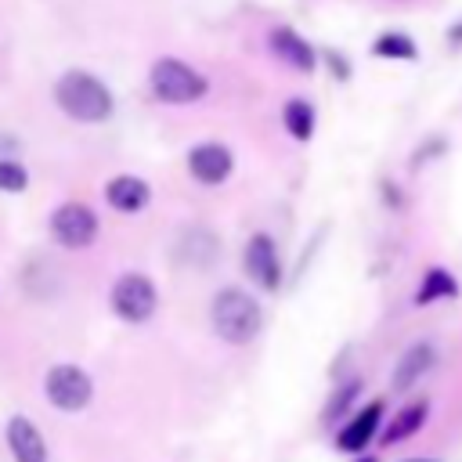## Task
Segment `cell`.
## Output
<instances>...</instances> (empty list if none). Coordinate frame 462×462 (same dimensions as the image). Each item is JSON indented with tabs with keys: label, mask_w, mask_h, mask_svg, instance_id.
I'll list each match as a JSON object with an SVG mask.
<instances>
[{
	"label": "cell",
	"mask_w": 462,
	"mask_h": 462,
	"mask_svg": "<svg viewBox=\"0 0 462 462\" xmlns=\"http://www.w3.org/2000/svg\"><path fill=\"white\" fill-rule=\"evenodd\" d=\"M51 235L65 249H87L97 238V217L83 202H65L51 213Z\"/></svg>",
	"instance_id": "8992f818"
},
{
	"label": "cell",
	"mask_w": 462,
	"mask_h": 462,
	"mask_svg": "<svg viewBox=\"0 0 462 462\" xmlns=\"http://www.w3.org/2000/svg\"><path fill=\"white\" fill-rule=\"evenodd\" d=\"M401 462H437V458H401Z\"/></svg>",
	"instance_id": "cb8c5ba5"
},
{
	"label": "cell",
	"mask_w": 462,
	"mask_h": 462,
	"mask_svg": "<svg viewBox=\"0 0 462 462\" xmlns=\"http://www.w3.org/2000/svg\"><path fill=\"white\" fill-rule=\"evenodd\" d=\"M282 123H285V130H289L296 141H310V134H314V108H310V101L292 97V101L285 105V112H282Z\"/></svg>",
	"instance_id": "e0dca14e"
},
{
	"label": "cell",
	"mask_w": 462,
	"mask_h": 462,
	"mask_svg": "<svg viewBox=\"0 0 462 462\" xmlns=\"http://www.w3.org/2000/svg\"><path fill=\"white\" fill-rule=\"evenodd\" d=\"M271 47H274V54H278L285 65H292V69H300V72H314V65H318L314 47H310L300 32H292V29H285V25H278V29L271 32Z\"/></svg>",
	"instance_id": "4fadbf2b"
},
{
	"label": "cell",
	"mask_w": 462,
	"mask_h": 462,
	"mask_svg": "<svg viewBox=\"0 0 462 462\" xmlns=\"http://www.w3.org/2000/svg\"><path fill=\"white\" fill-rule=\"evenodd\" d=\"M43 393L58 411H83L94 397V383L76 365H54L43 379Z\"/></svg>",
	"instance_id": "5b68a950"
},
{
	"label": "cell",
	"mask_w": 462,
	"mask_h": 462,
	"mask_svg": "<svg viewBox=\"0 0 462 462\" xmlns=\"http://www.w3.org/2000/svg\"><path fill=\"white\" fill-rule=\"evenodd\" d=\"M444 148H448V141H444V137H430V141H426L422 148H415V152H411V170L426 166V162H430L433 155H440Z\"/></svg>",
	"instance_id": "ffe728a7"
},
{
	"label": "cell",
	"mask_w": 462,
	"mask_h": 462,
	"mask_svg": "<svg viewBox=\"0 0 462 462\" xmlns=\"http://www.w3.org/2000/svg\"><path fill=\"white\" fill-rule=\"evenodd\" d=\"M112 310L123 318V321H130V325H141V321H148L152 314H155V307H159V292H155V285H152V278H144V274H137V271H130V274H123L116 285H112Z\"/></svg>",
	"instance_id": "277c9868"
},
{
	"label": "cell",
	"mask_w": 462,
	"mask_h": 462,
	"mask_svg": "<svg viewBox=\"0 0 462 462\" xmlns=\"http://www.w3.org/2000/svg\"><path fill=\"white\" fill-rule=\"evenodd\" d=\"M25 184H29V173H25L18 162H11V159H0V191H11V195H18V191H25Z\"/></svg>",
	"instance_id": "d6986e66"
},
{
	"label": "cell",
	"mask_w": 462,
	"mask_h": 462,
	"mask_svg": "<svg viewBox=\"0 0 462 462\" xmlns=\"http://www.w3.org/2000/svg\"><path fill=\"white\" fill-rule=\"evenodd\" d=\"M448 43H451V47H462V18H458L455 25H448Z\"/></svg>",
	"instance_id": "7402d4cb"
},
{
	"label": "cell",
	"mask_w": 462,
	"mask_h": 462,
	"mask_svg": "<svg viewBox=\"0 0 462 462\" xmlns=\"http://www.w3.org/2000/svg\"><path fill=\"white\" fill-rule=\"evenodd\" d=\"M379 422H383V401H368L361 411H354L346 419V426L336 433V448L339 451H350V455H361L372 437L379 433Z\"/></svg>",
	"instance_id": "ba28073f"
},
{
	"label": "cell",
	"mask_w": 462,
	"mask_h": 462,
	"mask_svg": "<svg viewBox=\"0 0 462 462\" xmlns=\"http://www.w3.org/2000/svg\"><path fill=\"white\" fill-rule=\"evenodd\" d=\"M209 321H213V332L231 343V346H242V343H253L260 325H263V310L256 303V296H249L245 289L238 285H227L213 296V307H209Z\"/></svg>",
	"instance_id": "6da1fadb"
},
{
	"label": "cell",
	"mask_w": 462,
	"mask_h": 462,
	"mask_svg": "<svg viewBox=\"0 0 462 462\" xmlns=\"http://www.w3.org/2000/svg\"><path fill=\"white\" fill-rule=\"evenodd\" d=\"M354 462H379L375 455H361V458H354Z\"/></svg>",
	"instance_id": "603a6c76"
},
{
	"label": "cell",
	"mask_w": 462,
	"mask_h": 462,
	"mask_svg": "<svg viewBox=\"0 0 462 462\" xmlns=\"http://www.w3.org/2000/svg\"><path fill=\"white\" fill-rule=\"evenodd\" d=\"M148 87L162 105H191L209 90L206 76L180 58H159L148 72Z\"/></svg>",
	"instance_id": "3957f363"
},
{
	"label": "cell",
	"mask_w": 462,
	"mask_h": 462,
	"mask_svg": "<svg viewBox=\"0 0 462 462\" xmlns=\"http://www.w3.org/2000/svg\"><path fill=\"white\" fill-rule=\"evenodd\" d=\"M148 199H152V188L134 173H119L105 184V202L119 213H137L148 206Z\"/></svg>",
	"instance_id": "7c38bea8"
},
{
	"label": "cell",
	"mask_w": 462,
	"mask_h": 462,
	"mask_svg": "<svg viewBox=\"0 0 462 462\" xmlns=\"http://www.w3.org/2000/svg\"><path fill=\"white\" fill-rule=\"evenodd\" d=\"M426 415H430V401H426V397L404 404V408L390 419V426L383 430V444L390 448V444H397V440H408L411 433H419V430L426 426Z\"/></svg>",
	"instance_id": "9a60e30c"
},
{
	"label": "cell",
	"mask_w": 462,
	"mask_h": 462,
	"mask_svg": "<svg viewBox=\"0 0 462 462\" xmlns=\"http://www.w3.org/2000/svg\"><path fill=\"white\" fill-rule=\"evenodd\" d=\"M455 296H458V282L448 267H426L422 271V282L415 289V307H430V303L455 300Z\"/></svg>",
	"instance_id": "5bb4252c"
},
{
	"label": "cell",
	"mask_w": 462,
	"mask_h": 462,
	"mask_svg": "<svg viewBox=\"0 0 462 462\" xmlns=\"http://www.w3.org/2000/svg\"><path fill=\"white\" fill-rule=\"evenodd\" d=\"M231 166H235L231 152H227L224 144H217V141L195 144V148L188 152V173H191L199 184H224L227 173H231Z\"/></svg>",
	"instance_id": "9c48e42d"
},
{
	"label": "cell",
	"mask_w": 462,
	"mask_h": 462,
	"mask_svg": "<svg viewBox=\"0 0 462 462\" xmlns=\"http://www.w3.org/2000/svg\"><path fill=\"white\" fill-rule=\"evenodd\" d=\"M7 448H11L14 462H47L43 433L25 415H11L7 419Z\"/></svg>",
	"instance_id": "8fae6325"
},
{
	"label": "cell",
	"mask_w": 462,
	"mask_h": 462,
	"mask_svg": "<svg viewBox=\"0 0 462 462\" xmlns=\"http://www.w3.org/2000/svg\"><path fill=\"white\" fill-rule=\"evenodd\" d=\"M54 101L76 123H105L112 116V90L83 69H69L54 83Z\"/></svg>",
	"instance_id": "7a4b0ae2"
},
{
	"label": "cell",
	"mask_w": 462,
	"mask_h": 462,
	"mask_svg": "<svg viewBox=\"0 0 462 462\" xmlns=\"http://www.w3.org/2000/svg\"><path fill=\"white\" fill-rule=\"evenodd\" d=\"M357 390H361V383L357 379H350V383H343V386H336V393H332V401L325 404V422L332 426V422H339L343 415H346V408L354 404V397H357Z\"/></svg>",
	"instance_id": "ac0fdd59"
},
{
	"label": "cell",
	"mask_w": 462,
	"mask_h": 462,
	"mask_svg": "<svg viewBox=\"0 0 462 462\" xmlns=\"http://www.w3.org/2000/svg\"><path fill=\"white\" fill-rule=\"evenodd\" d=\"M325 61L336 69V76H339V79H346V76H350V65H346V61H343L336 51H328V54H325Z\"/></svg>",
	"instance_id": "44dd1931"
},
{
	"label": "cell",
	"mask_w": 462,
	"mask_h": 462,
	"mask_svg": "<svg viewBox=\"0 0 462 462\" xmlns=\"http://www.w3.org/2000/svg\"><path fill=\"white\" fill-rule=\"evenodd\" d=\"M372 54L375 58H390V61H415L419 58V47L408 32H379L375 43H372Z\"/></svg>",
	"instance_id": "2e32d148"
},
{
	"label": "cell",
	"mask_w": 462,
	"mask_h": 462,
	"mask_svg": "<svg viewBox=\"0 0 462 462\" xmlns=\"http://www.w3.org/2000/svg\"><path fill=\"white\" fill-rule=\"evenodd\" d=\"M242 263H245V274H249L260 289L271 292V289L282 285V260H278V245H274L271 235L256 231V235L245 242V256H242Z\"/></svg>",
	"instance_id": "52a82bcc"
},
{
	"label": "cell",
	"mask_w": 462,
	"mask_h": 462,
	"mask_svg": "<svg viewBox=\"0 0 462 462\" xmlns=\"http://www.w3.org/2000/svg\"><path fill=\"white\" fill-rule=\"evenodd\" d=\"M433 361H437V350H433V343H426V339H419V343H411L401 357H397V365H393V375H390V390L393 393H404V390H411L430 368H433Z\"/></svg>",
	"instance_id": "30bf717a"
}]
</instances>
